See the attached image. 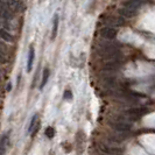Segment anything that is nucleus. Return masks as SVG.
<instances>
[{"mask_svg": "<svg viewBox=\"0 0 155 155\" xmlns=\"http://www.w3.org/2000/svg\"><path fill=\"white\" fill-rule=\"evenodd\" d=\"M39 114H34L33 116V118H31V124H29V127H28V132L31 133L33 131H34V128L38 126V124H39Z\"/></svg>", "mask_w": 155, "mask_h": 155, "instance_id": "7", "label": "nucleus"}, {"mask_svg": "<svg viewBox=\"0 0 155 155\" xmlns=\"http://www.w3.org/2000/svg\"><path fill=\"white\" fill-rule=\"evenodd\" d=\"M34 57H35V49H34V46H33V45H31V46H29V50H28V60H27V72H31V68H33Z\"/></svg>", "mask_w": 155, "mask_h": 155, "instance_id": "3", "label": "nucleus"}, {"mask_svg": "<svg viewBox=\"0 0 155 155\" xmlns=\"http://www.w3.org/2000/svg\"><path fill=\"white\" fill-rule=\"evenodd\" d=\"M149 54L152 55V56H155V45L154 46H152V50L149 51Z\"/></svg>", "mask_w": 155, "mask_h": 155, "instance_id": "12", "label": "nucleus"}, {"mask_svg": "<svg viewBox=\"0 0 155 155\" xmlns=\"http://www.w3.org/2000/svg\"><path fill=\"white\" fill-rule=\"evenodd\" d=\"M99 34H101V38L104 39H113L116 36L117 31L111 28V27H103L101 31H99Z\"/></svg>", "mask_w": 155, "mask_h": 155, "instance_id": "2", "label": "nucleus"}, {"mask_svg": "<svg viewBox=\"0 0 155 155\" xmlns=\"http://www.w3.org/2000/svg\"><path fill=\"white\" fill-rule=\"evenodd\" d=\"M49 76H50V70H49V68H45V69H43V72H42V79H41L40 89H43V87L46 86Z\"/></svg>", "mask_w": 155, "mask_h": 155, "instance_id": "5", "label": "nucleus"}, {"mask_svg": "<svg viewBox=\"0 0 155 155\" xmlns=\"http://www.w3.org/2000/svg\"><path fill=\"white\" fill-rule=\"evenodd\" d=\"M58 22H60L58 14H55L54 22H53V31H51V40H55L56 35H57V31H58Z\"/></svg>", "mask_w": 155, "mask_h": 155, "instance_id": "6", "label": "nucleus"}, {"mask_svg": "<svg viewBox=\"0 0 155 155\" xmlns=\"http://www.w3.org/2000/svg\"><path fill=\"white\" fill-rule=\"evenodd\" d=\"M40 127H41V123H39V124H38V126H36V127L34 128V131H33V132L31 133V137H35V134H36V133L39 132Z\"/></svg>", "mask_w": 155, "mask_h": 155, "instance_id": "10", "label": "nucleus"}, {"mask_svg": "<svg viewBox=\"0 0 155 155\" xmlns=\"http://www.w3.org/2000/svg\"><path fill=\"white\" fill-rule=\"evenodd\" d=\"M0 39L6 41V42H14V39H13L12 34L8 31H6V29H4V28L0 29Z\"/></svg>", "mask_w": 155, "mask_h": 155, "instance_id": "4", "label": "nucleus"}, {"mask_svg": "<svg viewBox=\"0 0 155 155\" xmlns=\"http://www.w3.org/2000/svg\"><path fill=\"white\" fill-rule=\"evenodd\" d=\"M7 62V57H5L2 54H0V64H2V63H6Z\"/></svg>", "mask_w": 155, "mask_h": 155, "instance_id": "11", "label": "nucleus"}, {"mask_svg": "<svg viewBox=\"0 0 155 155\" xmlns=\"http://www.w3.org/2000/svg\"><path fill=\"white\" fill-rule=\"evenodd\" d=\"M8 145H9V132L4 134L0 138V155H4L6 153Z\"/></svg>", "mask_w": 155, "mask_h": 155, "instance_id": "1", "label": "nucleus"}, {"mask_svg": "<svg viewBox=\"0 0 155 155\" xmlns=\"http://www.w3.org/2000/svg\"><path fill=\"white\" fill-rule=\"evenodd\" d=\"M0 78H1V70H0Z\"/></svg>", "mask_w": 155, "mask_h": 155, "instance_id": "13", "label": "nucleus"}, {"mask_svg": "<svg viewBox=\"0 0 155 155\" xmlns=\"http://www.w3.org/2000/svg\"><path fill=\"white\" fill-rule=\"evenodd\" d=\"M63 98H64V99H68V101H71V99H72V93H71V91H70V90H65Z\"/></svg>", "mask_w": 155, "mask_h": 155, "instance_id": "9", "label": "nucleus"}, {"mask_svg": "<svg viewBox=\"0 0 155 155\" xmlns=\"http://www.w3.org/2000/svg\"><path fill=\"white\" fill-rule=\"evenodd\" d=\"M55 135V130L53 127H47L46 130V137L47 138H49V139H53Z\"/></svg>", "mask_w": 155, "mask_h": 155, "instance_id": "8", "label": "nucleus"}]
</instances>
